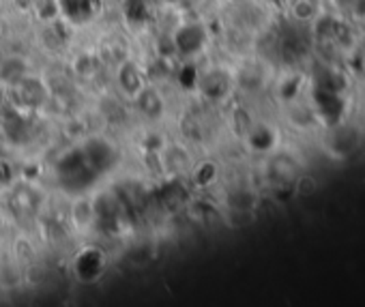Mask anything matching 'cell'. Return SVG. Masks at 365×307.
<instances>
[{
    "label": "cell",
    "mask_w": 365,
    "mask_h": 307,
    "mask_svg": "<svg viewBox=\"0 0 365 307\" xmlns=\"http://www.w3.org/2000/svg\"><path fill=\"white\" fill-rule=\"evenodd\" d=\"M56 181L58 185L73 194V196H80V194H86L97 181H99V172L91 166V162L84 157V152L80 146L67 150L65 155L56 162Z\"/></svg>",
    "instance_id": "1"
},
{
    "label": "cell",
    "mask_w": 365,
    "mask_h": 307,
    "mask_svg": "<svg viewBox=\"0 0 365 307\" xmlns=\"http://www.w3.org/2000/svg\"><path fill=\"white\" fill-rule=\"evenodd\" d=\"M7 99H9V105H14L16 110L31 114V112L43 110L50 103L52 88L48 86L43 78L31 71L18 82H14L11 86H7Z\"/></svg>",
    "instance_id": "2"
},
{
    "label": "cell",
    "mask_w": 365,
    "mask_h": 307,
    "mask_svg": "<svg viewBox=\"0 0 365 307\" xmlns=\"http://www.w3.org/2000/svg\"><path fill=\"white\" fill-rule=\"evenodd\" d=\"M170 39H172V50L180 58H196L209 46V28L205 26V22L198 20L182 22L172 31Z\"/></svg>",
    "instance_id": "3"
},
{
    "label": "cell",
    "mask_w": 365,
    "mask_h": 307,
    "mask_svg": "<svg viewBox=\"0 0 365 307\" xmlns=\"http://www.w3.org/2000/svg\"><path fill=\"white\" fill-rule=\"evenodd\" d=\"M84 157L91 162V166L103 177L108 175L116 164H118V148L114 146L112 140L103 135H91L80 144Z\"/></svg>",
    "instance_id": "4"
},
{
    "label": "cell",
    "mask_w": 365,
    "mask_h": 307,
    "mask_svg": "<svg viewBox=\"0 0 365 307\" xmlns=\"http://www.w3.org/2000/svg\"><path fill=\"white\" fill-rule=\"evenodd\" d=\"M114 82H116V90H118L125 99H129V101L146 86L144 71H142L140 65L133 63L131 58H123V61L118 63Z\"/></svg>",
    "instance_id": "5"
},
{
    "label": "cell",
    "mask_w": 365,
    "mask_h": 307,
    "mask_svg": "<svg viewBox=\"0 0 365 307\" xmlns=\"http://www.w3.org/2000/svg\"><path fill=\"white\" fill-rule=\"evenodd\" d=\"M131 103H133V108L138 110V114L144 116V118L150 120V123L161 120V118L165 116V112H168L165 97L161 95L159 88H155V86H150V84H146V86L131 99Z\"/></svg>",
    "instance_id": "6"
},
{
    "label": "cell",
    "mask_w": 365,
    "mask_h": 307,
    "mask_svg": "<svg viewBox=\"0 0 365 307\" xmlns=\"http://www.w3.org/2000/svg\"><path fill=\"white\" fill-rule=\"evenodd\" d=\"M198 88L200 93L211 99V101H222L224 97L230 95V90L235 88V76L224 71V69H209L207 73L200 76L198 80Z\"/></svg>",
    "instance_id": "7"
},
{
    "label": "cell",
    "mask_w": 365,
    "mask_h": 307,
    "mask_svg": "<svg viewBox=\"0 0 365 307\" xmlns=\"http://www.w3.org/2000/svg\"><path fill=\"white\" fill-rule=\"evenodd\" d=\"M26 73H31V65L26 63V58L18 54H7L3 65H0V86L7 88L20 78H24Z\"/></svg>",
    "instance_id": "8"
},
{
    "label": "cell",
    "mask_w": 365,
    "mask_h": 307,
    "mask_svg": "<svg viewBox=\"0 0 365 307\" xmlns=\"http://www.w3.org/2000/svg\"><path fill=\"white\" fill-rule=\"evenodd\" d=\"M97 219V211H95V200L86 198L84 194H80L73 202V211H71V222L73 226L84 232L86 228H91Z\"/></svg>",
    "instance_id": "9"
},
{
    "label": "cell",
    "mask_w": 365,
    "mask_h": 307,
    "mask_svg": "<svg viewBox=\"0 0 365 307\" xmlns=\"http://www.w3.org/2000/svg\"><path fill=\"white\" fill-rule=\"evenodd\" d=\"M97 71H99V61H97V56L88 54V52L76 56V61H73V73H76L80 80H93Z\"/></svg>",
    "instance_id": "10"
},
{
    "label": "cell",
    "mask_w": 365,
    "mask_h": 307,
    "mask_svg": "<svg viewBox=\"0 0 365 307\" xmlns=\"http://www.w3.org/2000/svg\"><path fill=\"white\" fill-rule=\"evenodd\" d=\"M123 16L131 24H140L148 16V3L146 0H123Z\"/></svg>",
    "instance_id": "11"
},
{
    "label": "cell",
    "mask_w": 365,
    "mask_h": 307,
    "mask_svg": "<svg viewBox=\"0 0 365 307\" xmlns=\"http://www.w3.org/2000/svg\"><path fill=\"white\" fill-rule=\"evenodd\" d=\"M61 3H73V9H65L63 14L73 20V22H84L86 18H91L93 14V5H91V0H61Z\"/></svg>",
    "instance_id": "12"
},
{
    "label": "cell",
    "mask_w": 365,
    "mask_h": 307,
    "mask_svg": "<svg viewBox=\"0 0 365 307\" xmlns=\"http://www.w3.org/2000/svg\"><path fill=\"white\" fill-rule=\"evenodd\" d=\"M5 56H7V50L0 46V65H3V61H5Z\"/></svg>",
    "instance_id": "13"
},
{
    "label": "cell",
    "mask_w": 365,
    "mask_h": 307,
    "mask_svg": "<svg viewBox=\"0 0 365 307\" xmlns=\"http://www.w3.org/2000/svg\"><path fill=\"white\" fill-rule=\"evenodd\" d=\"M165 3H172V5H180V3H187V0H165Z\"/></svg>",
    "instance_id": "14"
}]
</instances>
